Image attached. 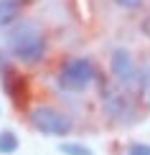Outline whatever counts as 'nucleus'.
Here are the masks:
<instances>
[{"mask_svg":"<svg viewBox=\"0 0 150 155\" xmlns=\"http://www.w3.org/2000/svg\"><path fill=\"white\" fill-rule=\"evenodd\" d=\"M5 54L10 59L25 64V66H36L46 59L48 41L46 33L41 31V25L33 21H18L15 25H10L8 38H5Z\"/></svg>","mask_w":150,"mask_h":155,"instance_id":"nucleus-1","label":"nucleus"},{"mask_svg":"<svg viewBox=\"0 0 150 155\" xmlns=\"http://www.w3.org/2000/svg\"><path fill=\"white\" fill-rule=\"evenodd\" d=\"M94 79H97V66H94L92 59H87V56L66 59L58 66V74H56L58 87H61L64 92H71V94L87 92L94 84Z\"/></svg>","mask_w":150,"mask_h":155,"instance_id":"nucleus-2","label":"nucleus"},{"mask_svg":"<svg viewBox=\"0 0 150 155\" xmlns=\"http://www.w3.org/2000/svg\"><path fill=\"white\" fill-rule=\"evenodd\" d=\"M28 122L36 132L48 135V137H66L74 130V122L66 112H61L54 104H36L28 112Z\"/></svg>","mask_w":150,"mask_h":155,"instance_id":"nucleus-3","label":"nucleus"},{"mask_svg":"<svg viewBox=\"0 0 150 155\" xmlns=\"http://www.w3.org/2000/svg\"><path fill=\"white\" fill-rule=\"evenodd\" d=\"M102 112L115 125H135V120H138V104L127 92L117 87L102 89Z\"/></svg>","mask_w":150,"mask_h":155,"instance_id":"nucleus-4","label":"nucleus"},{"mask_svg":"<svg viewBox=\"0 0 150 155\" xmlns=\"http://www.w3.org/2000/svg\"><path fill=\"white\" fill-rule=\"evenodd\" d=\"M109 71H112V76L117 79L120 87H130V84L140 81L138 61H135L132 51L125 48V46L112 48V54H109Z\"/></svg>","mask_w":150,"mask_h":155,"instance_id":"nucleus-5","label":"nucleus"},{"mask_svg":"<svg viewBox=\"0 0 150 155\" xmlns=\"http://www.w3.org/2000/svg\"><path fill=\"white\" fill-rule=\"evenodd\" d=\"M0 87H3L5 97L13 99L15 107L23 104V99H25V79L18 74L15 64H13L10 56L3 54V51H0Z\"/></svg>","mask_w":150,"mask_h":155,"instance_id":"nucleus-6","label":"nucleus"},{"mask_svg":"<svg viewBox=\"0 0 150 155\" xmlns=\"http://www.w3.org/2000/svg\"><path fill=\"white\" fill-rule=\"evenodd\" d=\"M25 0H0V28H10L23 18Z\"/></svg>","mask_w":150,"mask_h":155,"instance_id":"nucleus-7","label":"nucleus"},{"mask_svg":"<svg viewBox=\"0 0 150 155\" xmlns=\"http://www.w3.org/2000/svg\"><path fill=\"white\" fill-rule=\"evenodd\" d=\"M18 147H21V137H18L15 130H0V155H13L18 153Z\"/></svg>","mask_w":150,"mask_h":155,"instance_id":"nucleus-8","label":"nucleus"},{"mask_svg":"<svg viewBox=\"0 0 150 155\" xmlns=\"http://www.w3.org/2000/svg\"><path fill=\"white\" fill-rule=\"evenodd\" d=\"M56 150L61 155H97L87 143H58Z\"/></svg>","mask_w":150,"mask_h":155,"instance_id":"nucleus-9","label":"nucleus"},{"mask_svg":"<svg viewBox=\"0 0 150 155\" xmlns=\"http://www.w3.org/2000/svg\"><path fill=\"white\" fill-rule=\"evenodd\" d=\"M140 81H142V94H145L148 102H150V61L145 64V69L140 71Z\"/></svg>","mask_w":150,"mask_h":155,"instance_id":"nucleus-10","label":"nucleus"},{"mask_svg":"<svg viewBox=\"0 0 150 155\" xmlns=\"http://www.w3.org/2000/svg\"><path fill=\"white\" fill-rule=\"evenodd\" d=\"M112 3L117 8H122V10H138V8L145 5V0H112Z\"/></svg>","mask_w":150,"mask_h":155,"instance_id":"nucleus-11","label":"nucleus"},{"mask_svg":"<svg viewBox=\"0 0 150 155\" xmlns=\"http://www.w3.org/2000/svg\"><path fill=\"white\" fill-rule=\"evenodd\" d=\"M127 155H150V143H130Z\"/></svg>","mask_w":150,"mask_h":155,"instance_id":"nucleus-12","label":"nucleus"},{"mask_svg":"<svg viewBox=\"0 0 150 155\" xmlns=\"http://www.w3.org/2000/svg\"><path fill=\"white\" fill-rule=\"evenodd\" d=\"M140 31H142V33H145V36L150 38V15H145V18H142V23H140Z\"/></svg>","mask_w":150,"mask_h":155,"instance_id":"nucleus-13","label":"nucleus"},{"mask_svg":"<svg viewBox=\"0 0 150 155\" xmlns=\"http://www.w3.org/2000/svg\"><path fill=\"white\" fill-rule=\"evenodd\" d=\"M0 114H3V107H0Z\"/></svg>","mask_w":150,"mask_h":155,"instance_id":"nucleus-14","label":"nucleus"}]
</instances>
